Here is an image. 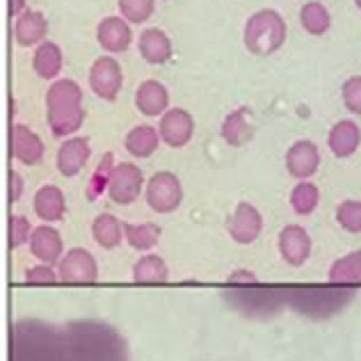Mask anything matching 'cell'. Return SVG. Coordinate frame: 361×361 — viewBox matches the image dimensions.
I'll use <instances>...</instances> for the list:
<instances>
[{
    "label": "cell",
    "mask_w": 361,
    "mask_h": 361,
    "mask_svg": "<svg viewBox=\"0 0 361 361\" xmlns=\"http://www.w3.org/2000/svg\"><path fill=\"white\" fill-rule=\"evenodd\" d=\"M160 140L172 149H183L195 135V117L185 108H169L158 123Z\"/></svg>",
    "instance_id": "7"
},
{
    "label": "cell",
    "mask_w": 361,
    "mask_h": 361,
    "mask_svg": "<svg viewBox=\"0 0 361 361\" xmlns=\"http://www.w3.org/2000/svg\"><path fill=\"white\" fill-rule=\"evenodd\" d=\"M90 156H92V147L87 137H66L58 149V156H55L58 172L66 178L78 176L87 167Z\"/></svg>",
    "instance_id": "10"
},
{
    "label": "cell",
    "mask_w": 361,
    "mask_h": 361,
    "mask_svg": "<svg viewBox=\"0 0 361 361\" xmlns=\"http://www.w3.org/2000/svg\"><path fill=\"white\" fill-rule=\"evenodd\" d=\"M49 35V18L37 9H25L14 21V39L18 46H39Z\"/></svg>",
    "instance_id": "14"
},
{
    "label": "cell",
    "mask_w": 361,
    "mask_h": 361,
    "mask_svg": "<svg viewBox=\"0 0 361 361\" xmlns=\"http://www.w3.org/2000/svg\"><path fill=\"white\" fill-rule=\"evenodd\" d=\"M288 27L277 9H259L245 23L243 44L252 55L268 58L286 44Z\"/></svg>",
    "instance_id": "2"
},
{
    "label": "cell",
    "mask_w": 361,
    "mask_h": 361,
    "mask_svg": "<svg viewBox=\"0 0 361 361\" xmlns=\"http://www.w3.org/2000/svg\"><path fill=\"white\" fill-rule=\"evenodd\" d=\"M336 222L350 233H361V202L345 199L336 208Z\"/></svg>",
    "instance_id": "31"
},
{
    "label": "cell",
    "mask_w": 361,
    "mask_h": 361,
    "mask_svg": "<svg viewBox=\"0 0 361 361\" xmlns=\"http://www.w3.org/2000/svg\"><path fill=\"white\" fill-rule=\"evenodd\" d=\"M58 277L62 283H94L99 279L97 259L82 247H73L58 263Z\"/></svg>",
    "instance_id": "6"
},
{
    "label": "cell",
    "mask_w": 361,
    "mask_h": 361,
    "mask_svg": "<svg viewBox=\"0 0 361 361\" xmlns=\"http://www.w3.org/2000/svg\"><path fill=\"white\" fill-rule=\"evenodd\" d=\"M62 66H64V55H62V49L55 42H44L35 49L32 69L39 78H44V80L58 78Z\"/></svg>",
    "instance_id": "22"
},
{
    "label": "cell",
    "mask_w": 361,
    "mask_h": 361,
    "mask_svg": "<svg viewBox=\"0 0 361 361\" xmlns=\"http://www.w3.org/2000/svg\"><path fill=\"white\" fill-rule=\"evenodd\" d=\"M341 99H343V106L348 112L361 117V75H353V78H348L343 82Z\"/></svg>",
    "instance_id": "32"
},
{
    "label": "cell",
    "mask_w": 361,
    "mask_h": 361,
    "mask_svg": "<svg viewBox=\"0 0 361 361\" xmlns=\"http://www.w3.org/2000/svg\"><path fill=\"white\" fill-rule=\"evenodd\" d=\"M320 204V190L311 180H300V183L290 190V208L298 215H311Z\"/></svg>",
    "instance_id": "28"
},
{
    "label": "cell",
    "mask_w": 361,
    "mask_h": 361,
    "mask_svg": "<svg viewBox=\"0 0 361 361\" xmlns=\"http://www.w3.org/2000/svg\"><path fill=\"white\" fill-rule=\"evenodd\" d=\"M135 108L145 117H163L169 110V92L163 82L158 80H145L140 82L135 92Z\"/></svg>",
    "instance_id": "16"
},
{
    "label": "cell",
    "mask_w": 361,
    "mask_h": 361,
    "mask_svg": "<svg viewBox=\"0 0 361 361\" xmlns=\"http://www.w3.org/2000/svg\"><path fill=\"white\" fill-rule=\"evenodd\" d=\"M220 133H222V140L229 147H245L254 135V128L250 121V108L243 106V108H235L233 112H229L222 121Z\"/></svg>",
    "instance_id": "21"
},
{
    "label": "cell",
    "mask_w": 361,
    "mask_h": 361,
    "mask_svg": "<svg viewBox=\"0 0 361 361\" xmlns=\"http://www.w3.org/2000/svg\"><path fill=\"white\" fill-rule=\"evenodd\" d=\"M300 25L304 27V32H309L313 37H322L331 27L329 9L320 0H309L300 9Z\"/></svg>",
    "instance_id": "25"
},
{
    "label": "cell",
    "mask_w": 361,
    "mask_h": 361,
    "mask_svg": "<svg viewBox=\"0 0 361 361\" xmlns=\"http://www.w3.org/2000/svg\"><path fill=\"white\" fill-rule=\"evenodd\" d=\"M261 229H263V217L259 213V208L252 206L250 202H240L235 206L233 215L226 222V231L240 245L254 243L261 235Z\"/></svg>",
    "instance_id": "9"
},
{
    "label": "cell",
    "mask_w": 361,
    "mask_h": 361,
    "mask_svg": "<svg viewBox=\"0 0 361 361\" xmlns=\"http://www.w3.org/2000/svg\"><path fill=\"white\" fill-rule=\"evenodd\" d=\"M277 247H279V254L283 261L293 265V268H300V265L307 263L309 254H311V235L304 226L288 224L281 229Z\"/></svg>",
    "instance_id": "11"
},
{
    "label": "cell",
    "mask_w": 361,
    "mask_h": 361,
    "mask_svg": "<svg viewBox=\"0 0 361 361\" xmlns=\"http://www.w3.org/2000/svg\"><path fill=\"white\" fill-rule=\"evenodd\" d=\"M123 85L121 64L112 55H101L90 69V90L103 101H115Z\"/></svg>",
    "instance_id": "4"
},
{
    "label": "cell",
    "mask_w": 361,
    "mask_h": 361,
    "mask_svg": "<svg viewBox=\"0 0 361 361\" xmlns=\"http://www.w3.org/2000/svg\"><path fill=\"white\" fill-rule=\"evenodd\" d=\"M92 235L103 250H115L123 238V224L112 213H101L92 222Z\"/></svg>",
    "instance_id": "26"
},
{
    "label": "cell",
    "mask_w": 361,
    "mask_h": 361,
    "mask_svg": "<svg viewBox=\"0 0 361 361\" xmlns=\"http://www.w3.org/2000/svg\"><path fill=\"white\" fill-rule=\"evenodd\" d=\"M147 204L156 213H174L183 202V185L174 172H156L145 188Z\"/></svg>",
    "instance_id": "3"
},
{
    "label": "cell",
    "mask_w": 361,
    "mask_h": 361,
    "mask_svg": "<svg viewBox=\"0 0 361 361\" xmlns=\"http://www.w3.org/2000/svg\"><path fill=\"white\" fill-rule=\"evenodd\" d=\"M137 49H140L142 60H145L147 64H154V66L169 62L174 55L172 39H169L160 27H147V30L140 35Z\"/></svg>",
    "instance_id": "18"
},
{
    "label": "cell",
    "mask_w": 361,
    "mask_h": 361,
    "mask_svg": "<svg viewBox=\"0 0 361 361\" xmlns=\"http://www.w3.org/2000/svg\"><path fill=\"white\" fill-rule=\"evenodd\" d=\"M9 180H12V185H9L12 195H9V199H12V204H16L18 199H21V195H23V176L18 172H12V174H9Z\"/></svg>",
    "instance_id": "35"
},
{
    "label": "cell",
    "mask_w": 361,
    "mask_h": 361,
    "mask_svg": "<svg viewBox=\"0 0 361 361\" xmlns=\"http://www.w3.org/2000/svg\"><path fill=\"white\" fill-rule=\"evenodd\" d=\"M25 279H27V283H32V286H49V283H55L60 277L51 265L42 263V265H35V268L27 270Z\"/></svg>",
    "instance_id": "34"
},
{
    "label": "cell",
    "mask_w": 361,
    "mask_h": 361,
    "mask_svg": "<svg viewBox=\"0 0 361 361\" xmlns=\"http://www.w3.org/2000/svg\"><path fill=\"white\" fill-rule=\"evenodd\" d=\"M119 16L126 18L128 23H147L154 16L156 0H117Z\"/></svg>",
    "instance_id": "30"
},
{
    "label": "cell",
    "mask_w": 361,
    "mask_h": 361,
    "mask_svg": "<svg viewBox=\"0 0 361 361\" xmlns=\"http://www.w3.org/2000/svg\"><path fill=\"white\" fill-rule=\"evenodd\" d=\"M361 145V128L353 119H341L329 128L327 147L336 158H350L357 154Z\"/></svg>",
    "instance_id": "15"
},
{
    "label": "cell",
    "mask_w": 361,
    "mask_h": 361,
    "mask_svg": "<svg viewBox=\"0 0 361 361\" xmlns=\"http://www.w3.org/2000/svg\"><path fill=\"white\" fill-rule=\"evenodd\" d=\"M46 121L55 137H69L85 123L82 90L75 80H55L46 92Z\"/></svg>",
    "instance_id": "1"
},
{
    "label": "cell",
    "mask_w": 361,
    "mask_h": 361,
    "mask_svg": "<svg viewBox=\"0 0 361 361\" xmlns=\"http://www.w3.org/2000/svg\"><path fill=\"white\" fill-rule=\"evenodd\" d=\"M327 279L334 286H361V250L334 261Z\"/></svg>",
    "instance_id": "23"
},
{
    "label": "cell",
    "mask_w": 361,
    "mask_h": 361,
    "mask_svg": "<svg viewBox=\"0 0 361 361\" xmlns=\"http://www.w3.org/2000/svg\"><path fill=\"white\" fill-rule=\"evenodd\" d=\"M133 279L142 286H158V283H165L169 279V270L160 256L147 254L133 265Z\"/></svg>",
    "instance_id": "24"
},
{
    "label": "cell",
    "mask_w": 361,
    "mask_h": 361,
    "mask_svg": "<svg viewBox=\"0 0 361 361\" xmlns=\"http://www.w3.org/2000/svg\"><path fill=\"white\" fill-rule=\"evenodd\" d=\"M46 154L44 140L37 135V133L25 126V123H14L12 128V156L18 160L21 165H39L42 158Z\"/></svg>",
    "instance_id": "12"
},
{
    "label": "cell",
    "mask_w": 361,
    "mask_h": 361,
    "mask_svg": "<svg viewBox=\"0 0 361 361\" xmlns=\"http://www.w3.org/2000/svg\"><path fill=\"white\" fill-rule=\"evenodd\" d=\"M160 133L156 126L149 123H140V126L130 128L123 137V149L128 151L133 158H151L160 147Z\"/></svg>",
    "instance_id": "20"
},
{
    "label": "cell",
    "mask_w": 361,
    "mask_h": 361,
    "mask_svg": "<svg viewBox=\"0 0 361 361\" xmlns=\"http://www.w3.org/2000/svg\"><path fill=\"white\" fill-rule=\"evenodd\" d=\"M115 156L112 154H106L101 158V163L94 169V174L90 176V183H87V190H85V195H87L90 202H97V199L108 192L110 188V178H112V172H115Z\"/></svg>",
    "instance_id": "29"
},
{
    "label": "cell",
    "mask_w": 361,
    "mask_h": 361,
    "mask_svg": "<svg viewBox=\"0 0 361 361\" xmlns=\"http://www.w3.org/2000/svg\"><path fill=\"white\" fill-rule=\"evenodd\" d=\"M32 208L39 220L44 222H60L64 213H66V199L64 192L58 185H42L35 192V202Z\"/></svg>",
    "instance_id": "19"
},
{
    "label": "cell",
    "mask_w": 361,
    "mask_h": 361,
    "mask_svg": "<svg viewBox=\"0 0 361 361\" xmlns=\"http://www.w3.org/2000/svg\"><path fill=\"white\" fill-rule=\"evenodd\" d=\"M142 188H145V174L135 163H119L110 178L108 197L117 206H130L140 199Z\"/></svg>",
    "instance_id": "5"
},
{
    "label": "cell",
    "mask_w": 361,
    "mask_h": 361,
    "mask_svg": "<svg viewBox=\"0 0 361 361\" xmlns=\"http://www.w3.org/2000/svg\"><path fill=\"white\" fill-rule=\"evenodd\" d=\"M355 5H357V9H359V12H361V0H355Z\"/></svg>",
    "instance_id": "37"
},
{
    "label": "cell",
    "mask_w": 361,
    "mask_h": 361,
    "mask_svg": "<svg viewBox=\"0 0 361 361\" xmlns=\"http://www.w3.org/2000/svg\"><path fill=\"white\" fill-rule=\"evenodd\" d=\"M160 226L154 222H142V224H123V238L137 252L154 250L160 240Z\"/></svg>",
    "instance_id": "27"
},
{
    "label": "cell",
    "mask_w": 361,
    "mask_h": 361,
    "mask_svg": "<svg viewBox=\"0 0 361 361\" xmlns=\"http://www.w3.org/2000/svg\"><path fill=\"white\" fill-rule=\"evenodd\" d=\"M30 252L35 259H39L46 265H55L62 261L64 254V243L60 238V233L49 224L37 226L30 235Z\"/></svg>",
    "instance_id": "17"
},
{
    "label": "cell",
    "mask_w": 361,
    "mask_h": 361,
    "mask_svg": "<svg viewBox=\"0 0 361 361\" xmlns=\"http://www.w3.org/2000/svg\"><path fill=\"white\" fill-rule=\"evenodd\" d=\"M97 42L106 53H123L133 42L130 23L123 16H106L97 25Z\"/></svg>",
    "instance_id": "13"
},
{
    "label": "cell",
    "mask_w": 361,
    "mask_h": 361,
    "mask_svg": "<svg viewBox=\"0 0 361 361\" xmlns=\"http://www.w3.org/2000/svg\"><path fill=\"white\" fill-rule=\"evenodd\" d=\"M32 231L35 229H30V222H27V217L12 215V220H9V245H12V250L21 247L23 243H30Z\"/></svg>",
    "instance_id": "33"
},
{
    "label": "cell",
    "mask_w": 361,
    "mask_h": 361,
    "mask_svg": "<svg viewBox=\"0 0 361 361\" xmlns=\"http://www.w3.org/2000/svg\"><path fill=\"white\" fill-rule=\"evenodd\" d=\"M25 12V0H12V16H18Z\"/></svg>",
    "instance_id": "36"
},
{
    "label": "cell",
    "mask_w": 361,
    "mask_h": 361,
    "mask_svg": "<svg viewBox=\"0 0 361 361\" xmlns=\"http://www.w3.org/2000/svg\"><path fill=\"white\" fill-rule=\"evenodd\" d=\"M320 169V149L311 140L293 142L286 151V172L298 180H309Z\"/></svg>",
    "instance_id": "8"
}]
</instances>
